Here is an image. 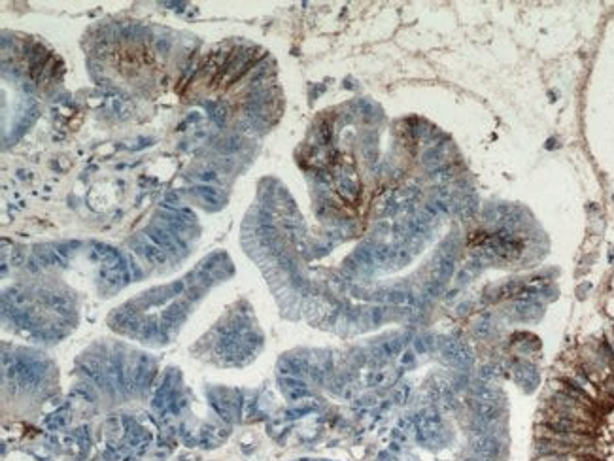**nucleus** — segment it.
<instances>
[{"instance_id": "3", "label": "nucleus", "mask_w": 614, "mask_h": 461, "mask_svg": "<svg viewBox=\"0 0 614 461\" xmlns=\"http://www.w3.org/2000/svg\"><path fill=\"white\" fill-rule=\"evenodd\" d=\"M200 180H202V182H214V180H217V174L215 172H202L200 174Z\"/></svg>"}, {"instance_id": "2", "label": "nucleus", "mask_w": 614, "mask_h": 461, "mask_svg": "<svg viewBox=\"0 0 614 461\" xmlns=\"http://www.w3.org/2000/svg\"><path fill=\"white\" fill-rule=\"evenodd\" d=\"M240 146H238V140L236 138H229V140H223L221 144H219V151H223V153H231V151H236Z\"/></svg>"}, {"instance_id": "1", "label": "nucleus", "mask_w": 614, "mask_h": 461, "mask_svg": "<svg viewBox=\"0 0 614 461\" xmlns=\"http://www.w3.org/2000/svg\"><path fill=\"white\" fill-rule=\"evenodd\" d=\"M195 193L200 195L204 201L210 202V204H219V202H221V193H219V189L212 188V186H197V188H195Z\"/></svg>"}]
</instances>
